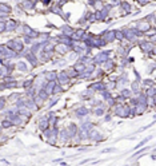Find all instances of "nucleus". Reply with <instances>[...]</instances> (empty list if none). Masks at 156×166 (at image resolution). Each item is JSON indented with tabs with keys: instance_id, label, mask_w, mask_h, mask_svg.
<instances>
[{
	"instance_id": "1",
	"label": "nucleus",
	"mask_w": 156,
	"mask_h": 166,
	"mask_svg": "<svg viewBox=\"0 0 156 166\" xmlns=\"http://www.w3.org/2000/svg\"><path fill=\"white\" fill-rule=\"evenodd\" d=\"M6 44H7L11 50H14L15 52H18L19 55H22L24 51H26V43L23 42V38H20V36L12 38V39L8 40Z\"/></svg>"
},
{
	"instance_id": "2",
	"label": "nucleus",
	"mask_w": 156,
	"mask_h": 166,
	"mask_svg": "<svg viewBox=\"0 0 156 166\" xmlns=\"http://www.w3.org/2000/svg\"><path fill=\"white\" fill-rule=\"evenodd\" d=\"M22 58H24L26 61L31 65V69H36L37 66L40 65V59H39V55H36V54H33L29 48H26V51L20 55Z\"/></svg>"
},
{
	"instance_id": "3",
	"label": "nucleus",
	"mask_w": 156,
	"mask_h": 166,
	"mask_svg": "<svg viewBox=\"0 0 156 166\" xmlns=\"http://www.w3.org/2000/svg\"><path fill=\"white\" fill-rule=\"evenodd\" d=\"M111 54H112V51H105V50L99 51V52L94 56V63H95L96 66H102V65H104V63L107 62L108 59H111V56H109Z\"/></svg>"
},
{
	"instance_id": "4",
	"label": "nucleus",
	"mask_w": 156,
	"mask_h": 166,
	"mask_svg": "<svg viewBox=\"0 0 156 166\" xmlns=\"http://www.w3.org/2000/svg\"><path fill=\"white\" fill-rule=\"evenodd\" d=\"M152 27H154L152 23L148 22V20H147L145 18H143V19H140V20H137V22H136V28H137L141 34H144V36H145V34L148 32Z\"/></svg>"
},
{
	"instance_id": "5",
	"label": "nucleus",
	"mask_w": 156,
	"mask_h": 166,
	"mask_svg": "<svg viewBox=\"0 0 156 166\" xmlns=\"http://www.w3.org/2000/svg\"><path fill=\"white\" fill-rule=\"evenodd\" d=\"M19 4L22 6L23 11L26 12V14H31L36 8V0H23V2H20Z\"/></svg>"
},
{
	"instance_id": "6",
	"label": "nucleus",
	"mask_w": 156,
	"mask_h": 166,
	"mask_svg": "<svg viewBox=\"0 0 156 166\" xmlns=\"http://www.w3.org/2000/svg\"><path fill=\"white\" fill-rule=\"evenodd\" d=\"M88 88H91V90H94L95 92H102L103 90L107 88V82H105L104 79H99V80H95L94 83H91Z\"/></svg>"
},
{
	"instance_id": "7",
	"label": "nucleus",
	"mask_w": 156,
	"mask_h": 166,
	"mask_svg": "<svg viewBox=\"0 0 156 166\" xmlns=\"http://www.w3.org/2000/svg\"><path fill=\"white\" fill-rule=\"evenodd\" d=\"M71 79L70 75L67 74L65 70H60L57 71V83L61 84V86H67V84H71Z\"/></svg>"
},
{
	"instance_id": "8",
	"label": "nucleus",
	"mask_w": 156,
	"mask_h": 166,
	"mask_svg": "<svg viewBox=\"0 0 156 166\" xmlns=\"http://www.w3.org/2000/svg\"><path fill=\"white\" fill-rule=\"evenodd\" d=\"M71 47L70 46H67L64 43H56L55 44V54H57L59 56H64V55L70 54L71 52Z\"/></svg>"
},
{
	"instance_id": "9",
	"label": "nucleus",
	"mask_w": 156,
	"mask_h": 166,
	"mask_svg": "<svg viewBox=\"0 0 156 166\" xmlns=\"http://www.w3.org/2000/svg\"><path fill=\"white\" fill-rule=\"evenodd\" d=\"M139 48H140L141 51H143V52H144V54H151V52H152V48H154V43H151V42L148 40V39H144V40H140V42H139Z\"/></svg>"
},
{
	"instance_id": "10",
	"label": "nucleus",
	"mask_w": 156,
	"mask_h": 166,
	"mask_svg": "<svg viewBox=\"0 0 156 166\" xmlns=\"http://www.w3.org/2000/svg\"><path fill=\"white\" fill-rule=\"evenodd\" d=\"M75 117H78V118H86L88 117L90 114H92V110H90L88 107H84V106H80V107H76L75 109Z\"/></svg>"
},
{
	"instance_id": "11",
	"label": "nucleus",
	"mask_w": 156,
	"mask_h": 166,
	"mask_svg": "<svg viewBox=\"0 0 156 166\" xmlns=\"http://www.w3.org/2000/svg\"><path fill=\"white\" fill-rule=\"evenodd\" d=\"M19 22L18 20H15V19H7V22H6V32H14V31H18V28H19Z\"/></svg>"
},
{
	"instance_id": "12",
	"label": "nucleus",
	"mask_w": 156,
	"mask_h": 166,
	"mask_svg": "<svg viewBox=\"0 0 156 166\" xmlns=\"http://www.w3.org/2000/svg\"><path fill=\"white\" fill-rule=\"evenodd\" d=\"M102 69L105 71V74H111V72L113 70H116V62L113 61V59H108L107 62L104 63V65H102Z\"/></svg>"
},
{
	"instance_id": "13",
	"label": "nucleus",
	"mask_w": 156,
	"mask_h": 166,
	"mask_svg": "<svg viewBox=\"0 0 156 166\" xmlns=\"http://www.w3.org/2000/svg\"><path fill=\"white\" fill-rule=\"evenodd\" d=\"M86 34H87V28L86 27H79V28H76L75 29V32L72 34V39L74 40H83V38L86 36Z\"/></svg>"
},
{
	"instance_id": "14",
	"label": "nucleus",
	"mask_w": 156,
	"mask_h": 166,
	"mask_svg": "<svg viewBox=\"0 0 156 166\" xmlns=\"http://www.w3.org/2000/svg\"><path fill=\"white\" fill-rule=\"evenodd\" d=\"M102 35L105 38L107 43H112L116 40V29H105Z\"/></svg>"
},
{
	"instance_id": "15",
	"label": "nucleus",
	"mask_w": 156,
	"mask_h": 166,
	"mask_svg": "<svg viewBox=\"0 0 156 166\" xmlns=\"http://www.w3.org/2000/svg\"><path fill=\"white\" fill-rule=\"evenodd\" d=\"M53 55H55V51H41L39 54V59L41 63H45L53 59Z\"/></svg>"
},
{
	"instance_id": "16",
	"label": "nucleus",
	"mask_w": 156,
	"mask_h": 166,
	"mask_svg": "<svg viewBox=\"0 0 156 166\" xmlns=\"http://www.w3.org/2000/svg\"><path fill=\"white\" fill-rule=\"evenodd\" d=\"M120 10H121V14L123 15H129L131 12H132V4L128 3L127 0H121L120 3Z\"/></svg>"
},
{
	"instance_id": "17",
	"label": "nucleus",
	"mask_w": 156,
	"mask_h": 166,
	"mask_svg": "<svg viewBox=\"0 0 156 166\" xmlns=\"http://www.w3.org/2000/svg\"><path fill=\"white\" fill-rule=\"evenodd\" d=\"M37 126H39V129L41 131H44V130H47L48 127H51L49 126V119H48V115L45 114V115H43L40 119H39V122H37Z\"/></svg>"
},
{
	"instance_id": "18",
	"label": "nucleus",
	"mask_w": 156,
	"mask_h": 166,
	"mask_svg": "<svg viewBox=\"0 0 156 166\" xmlns=\"http://www.w3.org/2000/svg\"><path fill=\"white\" fill-rule=\"evenodd\" d=\"M90 141H95L96 143H98V142L104 141V137L102 135V133H99L98 130L92 129V130L90 131Z\"/></svg>"
},
{
	"instance_id": "19",
	"label": "nucleus",
	"mask_w": 156,
	"mask_h": 166,
	"mask_svg": "<svg viewBox=\"0 0 156 166\" xmlns=\"http://www.w3.org/2000/svg\"><path fill=\"white\" fill-rule=\"evenodd\" d=\"M29 63L28 62H24V61H18L16 62V70L20 71L22 74H27L29 71Z\"/></svg>"
},
{
	"instance_id": "20",
	"label": "nucleus",
	"mask_w": 156,
	"mask_h": 166,
	"mask_svg": "<svg viewBox=\"0 0 156 166\" xmlns=\"http://www.w3.org/2000/svg\"><path fill=\"white\" fill-rule=\"evenodd\" d=\"M61 8H63V7H60L57 3H55V4H51V6L48 7V11L52 12V14H55V15H59V16H61V18H64L65 14L61 11Z\"/></svg>"
},
{
	"instance_id": "21",
	"label": "nucleus",
	"mask_w": 156,
	"mask_h": 166,
	"mask_svg": "<svg viewBox=\"0 0 156 166\" xmlns=\"http://www.w3.org/2000/svg\"><path fill=\"white\" fill-rule=\"evenodd\" d=\"M56 84H57V80H47V83L44 84L43 88L49 95H53V90H55V87H56Z\"/></svg>"
},
{
	"instance_id": "22",
	"label": "nucleus",
	"mask_w": 156,
	"mask_h": 166,
	"mask_svg": "<svg viewBox=\"0 0 156 166\" xmlns=\"http://www.w3.org/2000/svg\"><path fill=\"white\" fill-rule=\"evenodd\" d=\"M43 76L45 78V80H57V71L45 70V71H43Z\"/></svg>"
},
{
	"instance_id": "23",
	"label": "nucleus",
	"mask_w": 156,
	"mask_h": 166,
	"mask_svg": "<svg viewBox=\"0 0 156 166\" xmlns=\"http://www.w3.org/2000/svg\"><path fill=\"white\" fill-rule=\"evenodd\" d=\"M131 90L133 91V94H135V95L139 94V92H141V91H143V88H141L140 80H133V82H131Z\"/></svg>"
},
{
	"instance_id": "24",
	"label": "nucleus",
	"mask_w": 156,
	"mask_h": 166,
	"mask_svg": "<svg viewBox=\"0 0 156 166\" xmlns=\"http://www.w3.org/2000/svg\"><path fill=\"white\" fill-rule=\"evenodd\" d=\"M88 6H91L95 11H102L104 8V6H105V3L103 2V0H94V2L90 3Z\"/></svg>"
},
{
	"instance_id": "25",
	"label": "nucleus",
	"mask_w": 156,
	"mask_h": 166,
	"mask_svg": "<svg viewBox=\"0 0 156 166\" xmlns=\"http://www.w3.org/2000/svg\"><path fill=\"white\" fill-rule=\"evenodd\" d=\"M0 14H6V15H11L12 14V7L7 3H2L0 4Z\"/></svg>"
},
{
	"instance_id": "26",
	"label": "nucleus",
	"mask_w": 156,
	"mask_h": 166,
	"mask_svg": "<svg viewBox=\"0 0 156 166\" xmlns=\"http://www.w3.org/2000/svg\"><path fill=\"white\" fill-rule=\"evenodd\" d=\"M119 94H121V95H123V96H125V98H127V99H129V98H132L135 94H133V91L132 90H131V87H123V88H120V92H119Z\"/></svg>"
},
{
	"instance_id": "27",
	"label": "nucleus",
	"mask_w": 156,
	"mask_h": 166,
	"mask_svg": "<svg viewBox=\"0 0 156 166\" xmlns=\"http://www.w3.org/2000/svg\"><path fill=\"white\" fill-rule=\"evenodd\" d=\"M35 78H36V76H31V78L26 79V80H24V82L22 83V87L24 88V90H27V88L32 87L33 84H35Z\"/></svg>"
},
{
	"instance_id": "28",
	"label": "nucleus",
	"mask_w": 156,
	"mask_h": 166,
	"mask_svg": "<svg viewBox=\"0 0 156 166\" xmlns=\"http://www.w3.org/2000/svg\"><path fill=\"white\" fill-rule=\"evenodd\" d=\"M75 29H76V28H74V27H71V25L65 24V25H63V27H61V32L64 34V35L72 36V34L75 32Z\"/></svg>"
},
{
	"instance_id": "29",
	"label": "nucleus",
	"mask_w": 156,
	"mask_h": 166,
	"mask_svg": "<svg viewBox=\"0 0 156 166\" xmlns=\"http://www.w3.org/2000/svg\"><path fill=\"white\" fill-rule=\"evenodd\" d=\"M65 71H67V74L70 75L71 79H78V78H79V72L75 70L74 66H72V67H68V69H65Z\"/></svg>"
},
{
	"instance_id": "30",
	"label": "nucleus",
	"mask_w": 156,
	"mask_h": 166,
	"mask_svg": "<svg viewBox=\"0 0 156 166\" xmlns=\"http://www.w3.org/2000/svg\"><path fill=\"white\" fill-rule=\"evenodd\" d=\"M14 122L11 121V119H8V118H3V121H2V129L3 130H6V129H11V127H14Z\"/></svg>"
},
{
	"instance_id": "31",
	"label": "nucleus",
	"mask_w": 156,
	"mask_h": 166,
	"mask_svg": "<svg viewBox=\"0 0 156 166\" xmlns=\"http://www.w3.org/2000/svg\"><path fill=\"white\" fill-rule=\"evenodd\" d=\"M141 84H143V90L147 88V87H154L155 86V83H154L152 79H144V80H141Z\"/></svg>"
},
{
	"instance_id": "32",
	"label": "nucleus",
	"mask_w": 156,
	"mask_h": 166,
	"mask_svg": "<svg viewBox=\"0 0 156 166\" xmlns=\"http://www.w3.org/2000/svg\"><path fill=\"white\" fill-rule=\"evenodd\" d=\"M100 95H102V98H103L104 101H108L111 96H113V94H112V92L109 91V90H107V88H105V90H103L102 92H100Z\"/></svg>"
},
{
	"instance_id": "33",
	"label": "nucleus",
	"mask_w": 156,
	"mask_h": 166,
	"mask_svg": "<svg viewBox=\"0 0 156 166\" xmlns=\"http://www.w3.org/2000/svg\"><path fill=\"white\" fill-rule=\"evenodd\" d=\"M39 40L40 42H48V40H51V34H49V32H41Z\"/></svg>"
},
{
	"instance_id": "34",
	"label": "nucleus",
	"mask_w": 156,
	"mask_h": 166,
	"mask_svg": "<svg viewBox=\"0 0 156 166\" xmlns=\"http://www.w3.org/2000/svg\"><path fill=\"white\" fill-rule=\"evenodd\" d=\"M33 101H35L36 102V105L37 106H39V109H41V107H43V105H44V99H43V98H41L39 94H36V96L35 98H33Z\"/></svg>"
},
{
	"instance_id": "35",
	"label": "nucleus",
	"mask_w": 156,
	"mask_h": 166,
	"mask_svg": "<svg viewBox=\"0 0 156 166\" xmlns=\"http://www.w3.org/2000/svg\"><path fill=\"white\" fill-rule=\"evenodd\" d=\"M125 39V35H124V31H123V28L121 29H116V40H124Z\"/></svg>"
},
{
	"instance_id": "36",
	"label": "nucleus",
	"mask_w": 156,
	"mask_h": 166,
	"mask_svg": "<svg viewBox=\"0 0 156 166\" xmlns=\"http://www.w3.org/2000/svg\"><path fill=\"white\" fill-rule=\"evenodd\" d=\"M20 96H22V94H20V92H15V94H12V95L8 96V102H12V103H15L16 101H19Z\"/></svg>"
},
{
	"instance_id": "37",
	"label": "nucleus",
	"mask_w": 156,
	"mask_h": 166,
	"mask_svg": "<svg viewBox=\"0 0 156 166\" xmlns=\"http://www.w3.org/2000/svg\"><path fill=\"white\" fill-rule=\"evenodd\" d=\"M64 87L61 86V84H56V87H55V90H53V95H59V94H61V92H64Z\"/></svg>"
},
{
	"instance_id": "38",
	"label": "nucleus",
	"mask_w": 156,
	"mask_h": 166,
	"mask_svg": "<svg viewBox=\"0 0 156 166\" xmlns=\"http://www.w3.org/2000/svg\"><path fill=\"white\" fill-rule=\"evenodd\" d=\"M59 95H55L53 98H52V95H51V98H49V103H48V107H52V106H55L57 103V101H59Z\"/></svg>"
},
{
	"instance_id": "39",
	"label": "nucleus",
	"mask_w": 156,
	"mask_h": 166,
	"mask_svg": "<svg viewBox=\"0 0 156 166\" xmlns=\"http://www.w3.org/2000/svg\"><path fill=\"white\" fill-rule=\"evenodd\" d=\"M143 91L145 92L147 96H154V95H155V88H154V87H147V88H144Z\"/></svg>"
},
{
	"instance_id": "40",
	"label": "nucleus",
	"mask_w": 156,
	"mask_h": 166,
	"mask_svg": "<svg viewBox=\"0 0 156 166\" xmlns=\"http://www.w3.org/2000/svg\"><path fill=\"white\" fill-rule=\"evenodd\" d=\"M135 3L139 4V6H141V7H144V6H148L151 3V0H135Z\"/></svg>"
},
{
	"instance_id": "41",
	"label": "nucleus",
	"mask_w": 156,
	"mask_h": 166,
	"mask_svg": "<svg viewBox=\"0 0 156 166\" xmlns=\"http://www.w3.org/2000/svg\"><path fill=\"white\" fill-rule=\"evenodd\" d=\"M151 138H152V137H147V138H144V139H143V141L141 142H139L137 145H136V147H135V149H139V147H141L143 146V145H144V143H147V142H148L150 141V139Z\"/></svg>"
},
{
	"instance_id": "42",
	"label": "nucleus",
	"mask_w": 156,
	"mask_h": 166,
	"mask_svg": "<svg viewBox=\"0 0 156 166\" xmlns=\"http://www.w3.org/2000/svg\"><path fill=\"white\" fill-rule=\"evenodd\" d=\"M7 101H8V98L2 96V103H0V109H2V111H4V107H6V105H7Z\"/></svg>"
},
{
	"instance_id": "43",
	"label": "nucleus",
	"mask_w": 156,
	"mask_h": 166,
	"mask_svg": "<svg viewBox=\"0 0 156 166\" xmlns=\"http://www.w3.org/2000/svg\"><path fill=\"white\" fill-rule=\"evenodd\" d=\"M41 4L44 7H49L51 4H53V0H41Z\"/></svg>"
},
{
	"instance_id": "44",
	"label": "nucleus",
	"mask_w": 156,
	"mask_h": 166,
	"mask_svg": "<svg viewBox=\"0 0 156 166\" xmlns=\"http://www.w3.org/2000/svg\"><path fill=\"white\" fill-rule=\"evenodd\" d=\"M112 115H113L112 113H108L107 115H104V121H105V122H109V121L112 119Z\"/></svg>"
},
{
	"instance_id": "45",
	"label": "nucleus",
	"mask_w": 156,
	"mask_h": 166,
	"mask_svg": "<svg viewBox=\"0 0 156 166\" xmlns=\"http://www.w3.org/2000/svg\"><path fill=\"white\" fill-rule=\"evenodd\" d=\"M147 39H148L151 43H154V44H156V34L155 35H152V36H150V38H147Z\"/></svg>"
},
{
	"instance_id": "46",
	"label": "nucleus",
	"mask_w": 156,
	"mask_h": 166,
	"mask_svg": "<svg viewBox=\"0 0 156 166\" xmlns=\"http://www.w3.org/2000/svg\"><path fill=\"white\" fill-rule=\"evenodd\" d=\"M115 151V149H105V150H103V153H112Z\"/></svg>"
},
{
	"instance_id": "47",
	"label": "nucleus",
	"mask_w": 156,
	"mask_h": 166,
	"mask_svg": "<svg viewBox=\"0 0 156 166\" xmlns=\"http://www.w3.org/2000/svg\"><path fill=\"white\" fill-rule=\"evenodd\" d=\"M150 55H155V56H156V44L154 46V48H152V52H151Z\"/></svg>"
},
{
	"instance_id": "48",
	"label": "nucleus",
	"mask_w": 156,
	"mask_h": 166,
	"mask_svg": "<svg viewBox=\"0 0 156 166\" xmlns=\"http://www.w3.org/2000/svg\"><path fill=\"white\" fill-rule=\"evenodd\" d=\"M154 88H155V94H156V86H154Z\"/></svg>"
},
{
	"instance_id": "49",
	"label": "nucleus",
	"mask_w": 156,
	"mask_h": 166,
	"mask_svg": "<svg viewBox=\"0 0 156 166\" xmlns=\"http://www.w3.org/2000/svg\"><path fill=\"white\" fill-rule=\"evenodd\" d=\"M151 2H156V0H151Z\"/></svg>"
},
{
	"instance_id": "50",
	"label": "nucleus",
	"mask_w": 156,
	"mask_h": 166,
	"mask_svg": "<svg viewBox=\"0 0 156 166\" xmlns=\"http://www.w3.org/2000/svg\"><path fill=\"white\" fill-rule=\"evenodd\" d=\"M155 109H156V106H155Z\"/></svg>"
},
{
	"instance_id": "51",
	"label": "nucleus",
	"mask_w": 156,
	"mask_h": 166,
	"mask_svg": "<svg viewBox=\"0 0 156 166\" xmlns=\"http://www.w3.org/2000/svg\"><path fill=\"white\" fill-rule=\"evenodd\" d=\"M133 2H135V0H133Z\"/></svg>"
}]
</instances>
